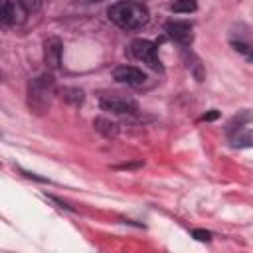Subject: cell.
<instances>
[{
	"label": "cell",
	"instance_id": "cell-15",
	"mask_svg": "<svg viewBox=\"0 0 253 253\" xmlns=\"http://www.w3.org/2000/svg\"><path fill=\"white\" fill-rule=\"evenodd\" d=\"M192 235H194L198 241H210V239H211V233L206 231V229H194Z\"/></svg>",
	"mask_w": 253,
	"mask_h": 253
},
{
	"label": "cell",
	"instance_id": "cell-2",
	"mask_svg": "<svg viewBox=\"0 0 253 253\" xmlns=\"http://www.w3.org/2000/svg\"><path fill=\"white\" fill-rule=\"evenodd\" d=\"M53 99V77L51 75H40L28 83V107L36 115H43L51 107Z\"/></svg>",
	"mask_w": 253,
	"mask_h": 253
},
{
	"label": "cell",
	"instance_id": "cell-11",
	"mask_svg": "<svg viewBox=\"0 0 253 253\" xmlns=\"http://www.w3.org/2000/svg\"><path fill=\"white\" fill-rule=\"evenodd\" d=\"M170 8L176 14H190V12H194L198 8V4H196V0H176Z\"/></svg>",
	"mask_w": 253,
	"mask_h": 253
},
{
	"label": "cell",
	"instance_id": "cell-6",
	"mask_svg": "<svg viewBox=\"0 0 253 253\" xmlns=\"http://www.w3.org/2000/svg\"><path fill=\"white\" fill-rule=\"evenodd\" d=\"M113 79L117 83H125V85H132V87H138L146 81V75L138 69V67H132V65H121V67H115L113 69Z\"/></svg>",
	"mask_w": 253,
	"mask_h": 253
},
{
	"label": "cell",
	"instance_id": "cell-9",
	"mask_svg": "<svg viewBox=\"0 0 253 253\" xmlns=\"http://www.w3.org/2000/svg\"><path fill=\"white\" fill-rule=\"evenodd\" d=\"M59 95L67 105H73V107H79L83 103V99H85V93L79 87H63L59 91Z\"/></svg>",
	"mask_w": 253,
	"mask_h": 253
},
{
	"label": "cell",
	"instance_id": "cell-4",
	"mask_svg": "<svg viewBox=\"0 0 253 253\" xmlns=\"http://www.w3.org/2000/svg\"><path fill=\"white\" fill-rule=\"evenodd\" d=\"M99 105L103 111L115 113V115H138V105L136 101L121 95H103L99 99Z\"/></svg>",
	"mask_w": 253,
	"mask_h": 253
},
{
	"label": "cell",
	"instance_id": "cell-8",
	"mask_svg": "<svg viewBox=\"0 0 253 253\" xmlns=\"http://www.w3.org/2000/svg\"><path fill=\"white\" fill-rule=\"evenodd\" d=\"M93 126L105 138H117V134H119V125L113 123V121H109V119H105V117H97L93 121Z\"/></svg>",
	"mask_w": 253,
	"mask_h": 253
},
{
	"label": "cell",
	"instance_id": "cell-17",
	"mask_svg": "<svg viewBox=\"0 0 253 253\" xmlns=\"http://www.w3.org/2000/svg\"><path fill=\"white\" fill-rule=\"evenodd\" d=\"M249 59H251V61H253V51H251V53H249Z\"/></svg>",
	"mask_w": 253,
	"mask_h": 253
},
{
	"label": "cell",
	"instance_id": "cell-7",
	"mask_svg": "<svg viewBox=\"0 0 253 253\" xmlns=\"http://www.w3.org/2000/svg\"><path fill=\"white\" fill-rule=\"evenodd\" d=\"M164 30L174 42H178L182 45H190L194 40V30H192V24H188V22H166Z\"/></svg>",
	"mask_w": 253,
	"mask_h": 253
},
{
	"label": "cell",
	"instance_id": "cell-3",
	"mask_svg": "<svg viewBox=\"0 0 253 253\" xmlns=\"http://www.w3.org/2000/svg\"><path fill=\"white\" fill-rule=\"evenodd\" d=\"M130 53H132L138 61L146 63L150 69H154V71H162V63H160V59H158L156 45H154L150 40H142V38L134 40V42L130 43Z\"/></svg>",
	"mask_w": 253,
	"mask_h": 253
},
{
	"label": "cell",
	"instance_id": "cell-12",
	"mask_svg": "<svg viewBox=\"0 0 253 253\" xmlns=\"http://www.w3.org/2000/svg\"><path fill=\"white\" fill-rule=\"evenodd\" d=\"M253 119V113H241L239 117H233L231 121H229V125H227V130H229V134H233L235 130H239L247 121H251Z\"/></svg>",
	"mask_w": 253,
	"mask_h": 253
},
{
	"label": "cell",
	"instance_id": "cell-1",
	"mask_svg": "<svg viewBox=\"0 0 253 253\" xmlns=\"http://www.w3.org/2000/svg\"><path fill=\"white\" fill-rule=\"evenodd\" d=\"M109 20L121 30H140L148 24V10L138 2H117L109 10Z\"/></svg>",
	"mask_w": 253,
	"mask_h": 253
},
{
	"label": "cell",
	"instance_id": "cell-14",
	"mask_svg": "<svg viewBox=\"0 0 253 253\" xmlns=\"http://www.w3.org/2000/svg\"><path fill=\"white\" fill-rule=\"evenodd\" d=\"M18 2L24 8V12H30V14H34L42 8V0H18Z\"/></svg>",
	"mask_w": 253,
	"mask_h": 253
},
{
	"label": "cell",
	"instance_id": "cell-16",
	"mask_svg": "<svg viewBox=\"0 0 253 253\" xmlns=\"http://www.w3.org/2000/svg\"><path fill=\"white\" fill-rule=\"evenodd\" d=\"M219 117V113L217 111H210V113H206L204 117H202V121H215Z\"/></svg>",
	"mask_w": 253,
	"mask_h": 253
},
{
	"label": "cell",
	"instance_id": "cell-10",
	"mask_svg": "<svg viewBox=\"0 0 253 253\" xmlns=\"http://www.w3.org/2000/svg\"><path fill=\"white\" fill-rule=\"evenodd\" d=\"M231 144L235 148H249V146H253V130H243V128L235 130L231 134Z\"/></svg>",
	"mask_w": 253,
	"mask_h": 253
},
{
	"label": "cell",
	"instance_id": "cell-5",
	"mask_svg": "<svg viewBox=\"0 0 253 253\" xmlns=\"http://www.w3.org/2000/svg\"><path fill=\"white\" fill-rule=\"evenodd\" d=\"M61 51H63V45H61V40L51 36L43 42V63L47 69H59L61 65Z\"/></svg>",
	"mask_w": 253,
	"mask_h": 253
},
{
	"label": "cell",
	"instance_id": "cell-13",
	"mask_svg": "<svg viewBox=\"0 0 253 253\" xmlns=\"http://www.w3.org/2000/svg\"><path fill=\"white\" fill-rule=\"evenodd\" d=\"M0 20H2L4 26H8L14 20V8H12L10 0H2V16H0Z\"/></svg>",
	"mask_w": 253,
	"mask_h": 253
},
{
	"label": "cell",
	"instance_id": "cell-18",
	"mask_svg": "<svg viewBox=\"0 0 253 253\" xmlns=\"http://www.w3.org/2000/svg\"><path fill=\"white\" fill-rule=\"evenodd\" d=\"M87 2H101V0H87Z\"/></svg>",
	"mask_w": 253,
	"mask_h": 253
}]
</instances>
